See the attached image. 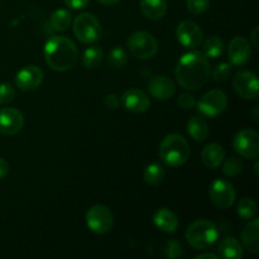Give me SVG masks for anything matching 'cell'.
Returning <instances> with one entry per match:
<instances>
[{
	"label": "cell",
	"mask_w": 259,
	"mask_h": 259,
	"mask_svg": "<svg viewBox=\"0 0 259 259\" xmlns=\"http://www.w3.org/2000/svg\"><path fill=\"white\" fill-rule=\"evenodd\" d=\"M243 169V162L242 159L238 157H230L225 161L224 166H223V172L225 176L228 177H234L239 175Z\"/></svg>",
	"instance_id": "cell-30"
},
{
	"label": "cell",
	"mask_w": 259,
	"mask_h": 259,
	"mask_svg": "<svg viewBox=\"0 0 259 259\" xmlns=\"http://www.w3.org/2000/svg\"><path fill=\"white\" fill-rule=\"evenodd\" d=\"M185 238L194 249H207L217 243L219 230L210 220L199 219L190 225Z\"/></svg>",
	"instance_id": "cell-4"
},
{
	"label": "cell",
	"mask_w": 259,
	"mask_h": 259,
	"mask_svg": "<svg viewBox=\"0 0 259 259\" xmlns=\"http://www.w3.org/2000/svg\"><path fill=\"white\" fill-rule=\"evenodd\" d=\"M144 181L151 186H158L163 182L164 177H166V172L164 168L158 163H151L149 166L146 167L144 169Z\"/></svg>",
	"instance_id": "cell-25"
},
{
	"label": "cell",
	"mask_w": 259,
	"mask_h": 259,
	"mask_svg": "<svg viewBox=\"0 0 259 259\" xmlns=\"http://www.w3.org/2000/svg\"><path fill=\"white\" fill-rule=\"evenodd\" d=\"M223 51H224V42L218 35H211L202 43V53L206 57H219V56H222Z\"/></svg>",
	"instance_id": "cell-27"
},
{
	"label": "cell",
	"mask_w": 259,
	"mask_h": 259,
	"mask_svg": "<svg viewBox=\"0 0 259 259\" xmlns=\"http://www.w3.org/2000/svg\"><path fill=\"white\" fill-rule=\"evenodd\" d=\"M228 105V96L222 90H211L201 96L197 103V111L209 118L219 115Z\"/></svg>",
	"instance_id": "cell-9"
},
{
	"label": "cell",
	"mask_w": 259,
	"mask_h": 259,
	"mask_svg": "<svg viewBox=\"0 0 259 259\" xmlns=\"http://www.w3.org/2000/svg\"><path fill=\"white\" fill-rule=\"evenodd\" d=\"M153 223L159 230H162L163 233H168V234L175 233L179 228V219L175 212H172L167 207H162L154 212Z\"/></svg>",
	"instance_id": "cell-18"
},
{
	"label": "cell",
	"mask_w": 259,
	"mask_h": 259,
	"mask_svg": "<svg viewBox=\"0 0 259 259\" xmlns=\"http://www.w3.org/2000/svg\"><path fill=\"white\" fill-rule=\"evenodd\" d=\"M99 3H101V4L104 5H114L116 4V3H119L120 0H98Z\"/></svg>",
	"instance_id": "cell-41"
},
{
	"label": "cell",
	"mask_w": 259,
	"mask_h": 259,
	"mask_svg": "<svg viewBox=\"0 0 259 259\" xmlns=\"http://www.w3.org/2000/svg\"><path fill=\"white\" fill-rule=\"evenodd\" d=\"M210 0H187V10L191 14L199 15L207 9Z\"/></svg>",
	"instance_id": "cell-34"
},
{
	"label": "cell",
	"mask_w": 259,
	"mask_h": 259,
	"mask_svg": "<svg viewBox=\"0 0 259 259\" xmlns=\"http://www.w3.org/2000/svg\"><path fill=\"white\" fill-rule=\"evenodd\" d=\"M187 133L194 138L195 141L202 142L209 137L210 129L206 121L199 116H192L187 121Z\"/></svg>",
	"instance_id": "cell-23"
},
{
	"label": "cell",
	"mask_w": 259,
	"mask_h": 259,
	"mask_svg": "<svg viewBox=\"0 0 259 259\" xmlns=\"http://www.w3.org/2000/svg\"><path fill=\"white\" fill-rule=\"evenodd\" d=\"M15 90L10 83L4 82L0 83V104L2 105H7L14 100Z\"/></svg>",
	"instance_id": "cell-33"
},
{
	"label": "cell",
	"mask_w": 259,
	"mask_h": 259,
	"mask_svg": "<svg viewBox=\"0 0 259 259\" xmlns=\"http://www.w3.org/2000/svg\"><path fill=\"white\" fill-rule=\"evenodd\" d=\"M209 195L212 204L219 209H229L235 201V190L227 180H215L210 186Z\"/></svg>",
	"instance_id": "cell-10"
},
{
	"label": "cell",
	"mask_w": 259,
	"mask_h": 259,
	"mask_svg": "<svg viewBox=\"0 0 259 259\" xmlns=\"http://www.w3.org/2000/svg\"><path fill=\"white\" fill-rule=\"evenodd\" d=\"M257 202L252 197H242L237 205V212L245 220L253 219L257 214Z\"/></svg>",
	"instance_id": "cell-28"
},
{
	"label": "cell",
	"mask_w": 259,
	"mask_h": 259,
	"mask_svg": "<svg viewBox=\"0 0 259 259\" xmlns=\"http://www.w3.org/2000/svg\"><path fill=\"white\" fill-rule=\"evenodd\" d=\"M163 252L164 255L168 259H176L184 254V248H182V244L179 240L171 239L164 243Z\"/></svg>",
	"instance_id": "cell-31"
},
{
	"label": "cell",
	"mask_w": 259,
	"mask_h": 259,
	"mask_svg": "<svg viewBox=\"0 0 259 259\" xmlns=\"http://www.w3.org/2000/svg\"><path fill=\"white\" fill-rule=\"evenodd\" d=\"M233 146L243 158L255 159L259 154V134L253 129H242L233 138Z\"/></svg>",
	"instance_id": "cell-8"
},
{
	"label": "cell",
	"mask_w": 259,
	"mask_h": 259,
	"mask_svg": "<svg viewBox=\"0 0 259 259\" xmlns=\"http://www.w3.org/2000/svg\"><path fill=\"white\" fill-rule=\"evenodd\" d=\"M225 158V151L220 144H207L201 152V161L207 168H217Z\"/></svg>",
	"instance_id": "cell-20"
},
{
	"label": "cell",
	"mask_w": 259,
	"mask_h": 259,
	"mask_svg": "<svg viewBox=\"0 0 259 259\" xmlns=\"http://www.w3.org/2000/svg\"><path fill=\"white\" fill-rule=\"evenodd\" d=\"M90 3V0H65V4L71 9H82Z\"/></svg>",
	"instance_id": "cell-37"
},
{
	"label": "cell",
	"mask_w": 259,
	"mask_h": 259,
	"mask_svg": "<svg viewBox=\"0 0 259 259\" xmlns=\"http://www.w3.org/2000/svg\"><path fill=\"white\" fill-rule=\"evenodd\" d=\"M103 58V50L100 47H98V46H93V47L86 48L85 52H83L82 63L89 70H94V68H98L101 65Z\"/></svg>",
	"instance_id": "cell-24"
},
{
	"label": "cell",
	"mask_w": 259,
	"mask_h": 259,
	"mask_svg": "<svg viewBox=\"0 0 259 259\" xmlns=\"http://www.w3.org/2000/svg\"><path fill=\"white\" fill-rule=\"evenodd\" d=\"M71 20H72V17L70 12L66 9H58L53 12L50 17V25L57 32H63L71 25Z\"/></svg>",
	"instance_id": "cell-26"
},
{
	"label": "cell",
	"mask_w": 259,
	"mask_h": 259,
	"mask_svg": "<svg viewBox=\"0 0 259 259\" xmlns=\"http://www.w3.org/2000/svg\"><path fill=\"white\" fill-rule=\"evenodd\" d=\"M23 125H24V118L18 109H0V133L4 136H14L22 131Z\"/></svg>",
	"instance_id": "cell-15"
},
{
	"label": "cell",
	"mask_w": 259,
	"mask_h": 259,
	"mask_svg": "<svg viewBox=\"0 0 259 259\" xmlns=\"http://www.w3.org/2000/svg\"><path fill=\"white\" fill-rule=\"evenodd\" d=\"M242 242L245 249L257 254L259 252V220L253 219L242 230Z\"/></svg>",
	"instance_id": "cell-19"
},
{
	"label": "cell",
	"mask_w": 259,
	"mask_h": 259,
	"mask_svg": "<svg viewBox=\"0 0 259 259\" xmlns=\"http://www.w3.org/2000/svg\"><path fill=\"white\" fill-rule=\"evenodd\" d=\"M73 33L82 43H94L101 37L100 22L90 13H82L73 20Z\"/></svg>",
	"instance_id": "cell-6"
},
{
	"label": "cell",
	"mask_w": 259,
	"mask_h": 259,
	"mask_svg": "<svg viewBox=\"0 0 259 259\" xmlns=\"http://www.w3.org/2000/svg\"><path fill=\"white\" fill-rule=\"evenodd\" d=\"M43 55L48 67L53 71L63 72L75 66L78 50L70 38L65 35H53L46 42Z\"/></svg>",
	"instance_id": "cell-2"
},
{
	"label": "cell",
	"mask_w": 259,
	"mask_h": 259,
	"mask_svg": "<svg viewBox=\"0 0 259 259\" xmlns=\"http://www.w3.org/2000/svg\"><path fill=\"white\" fill-rule=\"evenodd\" d=\"M177 104H179L180 108L185 109V110H190V109L194 108L196 105V99L192 94H181L177 99Z\"/></svg>",
	"instance_id": "cell-35"
},
{
	"label": "cell",
	"mask_w": 259,
	"mask_h": 259,
	"mask_svg": "<svg viewBox=\"0 0 259 259\" xmlns=\"http://www.w3.org/2000/svg\"><path fill=\"white\" fill-rule=\"evenodd\" d=\"M233 88L237 95L244 100H255L258 98V78L250 71H239L233 78Z\"/></svg>",
	"instance_id": "cell-11"
},
{
	"label": "cell",
	"mask_w": 259,
	"mask_h": 259,
	"mask_svg": "<svg viewBox=\"0 0 259 259\" xmlns=\"http://www.w3.org/2000/svg\"><path fill=\"white\" fill-rule=\"evenodd\" d=\"M218 253L224 259H240L243 257V247L238 239L227 237L218 244Z\"/></svg>",
	"instance_id": "cell-21"
},
{
	"label": "cell",
	"mask_w": 259,
	"mask_h": 259,
	"mask_svg": "<svg viewBox=\"0 0 259 259\" xmlns=\"http://www.w3.org/2000/svg\"><path fill=\"white\" fill-rule=\"evenodd\" d=\"M141 10L148 19L159 20L166 15V0H141Z\"/></svg>",
	"instance_id": "cell-22"
},
{
	"label": "cell",
	"mask_w": 259,
	"mask_h": 259,
	"mask_svg": "<svg viewBox=\"0 0 259 259\" xmlns=\"http://www.w3.org/2000/svg\"><path fill=\"white\" fill-rule=\"evenodd\" d=\"M219 255L212 254V253H204V254H199L196 257V259H218Z\"/></svg>",
	"instance_id": "cell-40"
},
{
	"label": "cell",
	"mask_w": 259,
	"mask_h": 259,
	"mask_svg": "<svg viewBox=\"0 0 259 259\" xmlns=\"http://www.w3.org/2000/svg\"><path fill=\"white\" fill-rule=\"evenodd\" d=\"M232 70V63H219V65L214 68V71H212V78H214V81H217V82H224V81H227L228 78L230 77Z\"/></svg>",
	"instance_id": "cell-32"
},
{
	"label": "cell",
	"mask_w": 259,
	"mask_h": 259,
	"mask_svg": "<svg viewBox=\"0 0 259 259\" xmlns=\"http://www.w3.org/2000/svg\"><path fill=\"white\" fill-rule=\"evenodd\" d=\"M148 91L157 100H168L176 93V86L166 76H154L148 81Z\"/></svg>",
	"instance_id": "cell-17"
},
{
	"label": "cell",
	"mask_w": 259,
	"mask_h": 259,
	"mask_svg": "<svg viewBox=\"0 0 259 259\" xmlns=\"http://www.w3.org/2000/svg\"><path fill=\"white\" fill-rule=\"evenodd\" d=\"M120 99L121 105L131 113H144V111L148 110L149 105H151L148 95L144 91L136 88L124 91Z\"/></svg>",
	"instance_id": "cell-16"
},
{
	"label": "cell",
	"mask_w": 259,
	"mask_h": 259,
	"mask_svg": "<svg viewBox=\"0 0 259 259\" xmlns=\"http://www.w3.org/2000/svg\"><path fill=\"white\" fill-rule=\"evenodd\" d=\"M114 217L104 205H94L86 212V225L95 234H105L113 228Z\"/></svg>",
	"instance_id": "cell-7"
},
{
	"label": "cell",
	"mask_w": 259,
	"mask_h": 259,
	"mask_svg": "<svg viewBox=\"0 0 259 259\" xmlns=\"http://www.w3.org/2000/svg\"><path fill=\"white\" fill-rule=\"evenodd\" d=\"M105 105L110 109H118L121 105L120 96L116 94H110V95L105 96Z\"/></svg>",
	"instance_id": "cell-36"
},
{
	"label": "cell",
	"mask_w": 259,
	"mask_h": 259,
	"mask_svg": "<svg viewBox=\"0 0 259 259\" xmlns=\"http://www.w3.org/2000/svg\"><path fill=\"white\" fill-rule=\"evenodd\" d=\"M9 172V163L4 158H0V180L4 179Z\"/></svg>",
	"instance_id": "cell-38"
},
{
	"label": "cell",
	"mask_w": 259,
	"mask_h": 259,
	"mask_svg": "<svg viewBox=\"0 0 259 259\" xmlns=\"http://www.w3.org/2000/svg\"><path fill=\"white\" fill-rule=\"evenodd\" d=\"M128 50L131 51L134 57L139 60H148L154 57L158 51V43L156 38L148 32H134L126 40Z\"/></svg>",
	"instance_id": "cell-5"
},
{
	"label": "cell",
	"mask_w": 259,
	"mask_h": 259,
	"mask_svg": "<svg viewBox=\"0 0 259 259\" xmlns=\"http://www.w3.org/2000/svg\"><path fill=\"white\" fill-rule=\"evenodd\" d=\"M176 38L181 43V46L194 50L202 43L204 32L197 23L192 20H184L177 25Z\"/></svg>",
	"instance_id": "cell-12"
},
{
	"label": "cell",
	"mask_w": 259,
	"mask_h": 259,
	"mask_svg": "<svg viewBox=\"0 0 259 259\" xmlns=\"http://www.w3.org/2000/svg\"><path fill=\"white\" fill-rule=\"evenodd\" d=\"M43 77V71L38 66H25L15 76V83L22 91H33L42 85Z\"/></svg>",
	"instance_id": "cell-13"
},
{
	"label": "cell",
	"mask_w": 259,
	"mask_h": 259,
	"mask_svg": "<svg viewBox=\"0 0 259 259\" xmlns=\"http://www.w3.org/2000/svg\"><path fill=\"white\" fill-rule=\"evenodd\" d=\"M228 56L232 65L244 66L245 63L249 62L250 56H252L249 40L243 35H237L233 38L228 47Z\"/></svg>",
	"instance_id": "cell-14"
},
{
	"label": "cell",
	"mask_w": 259,
	"mask_h": 259,
	"mask_svg": "<svg viewBox=\"0 0 259 259\" xmlns=\"http://www.w3.org/2000/svg\"><path fill=\"white\" fill-rule=\"evenodd\" d=\"M258 113H259V108L258 106H254V109H253V111H252V115H253V118H254L255 121H258V118H259Z\"/></svg>",
	"instance_id": "cell-42"
},
{
	"label": "cell",
	"mask_w": 259,
	"mask_h": 259,
	"mask_svg": "<svg viewBox=\"0 0 259 259\" xmlns=\"http://www.w3.org/2000/svg\"><path fill=\"white\" fill-rule=\"evenodd\" d=\"M126 60H128V55L121 46L114 47L108 55V65L113 70H119V68L123 67L126 63Z\"/></svg>",
	"instance_id": "cell-29"
},
{
	"label": "cell",
	"mask_w": 259,
	"mask_h": 259,
	"mask_svg": "<svg viewBox=\"0 0 259 259\" xmlns=\"http://www.w3.org/2000/svg\"><path fill=\"white\" fill-rule=\"evenodd\" d=\"M175 77L179 85L186 90H199L204 88L210 77L209 60L200 51L185 53L177 62Z\"/></svg>",
	"instance_id": "cell-1"
},
{
	"label": "cell",
	"mask_w": 259,
	"mask_h": 259,
	"mask_svg": "<svg viewBox=\"0 0 259 259\" xmlns=\"http://www.w3.org/2000/svg\"><path fill=\"white\" fill-rule=\"evenodd\" d=\"M190 144L180 134H168L159 146V157L169 167H180L190 158Z\"/></svg>",
	"instance_id": "cell-3"
},
{
	"label": "cell",
	"mask_w": 259,
	"mask_h": 259,
	"mask_svg": "<svg viewBox=\"0 0 259 259\" xmlns=\"http://www.w3.org/2000/svg\"><path fill=\"white\" fill-rule=\"evenodd\" d=\"M254 168H255V175H258V163L254 164Z\"/></svg>",
	"instance_id": "cell-43"
},
{
	"label": "cell",
	"mask_w": 259,
	"mask_h": 259,
	"mask_svg": "<svg viewBox=\"0 0 259 259\" xmlns=\"http://www.w3.org/2000/svg\"><path fill=\"white\" fill-rule=\"evenodd\" d=\"M252 42L253 47L258 48V27H255L252 32Z\"/></svg>",
	"instance_id": "cell-39"
}]
</instances>
